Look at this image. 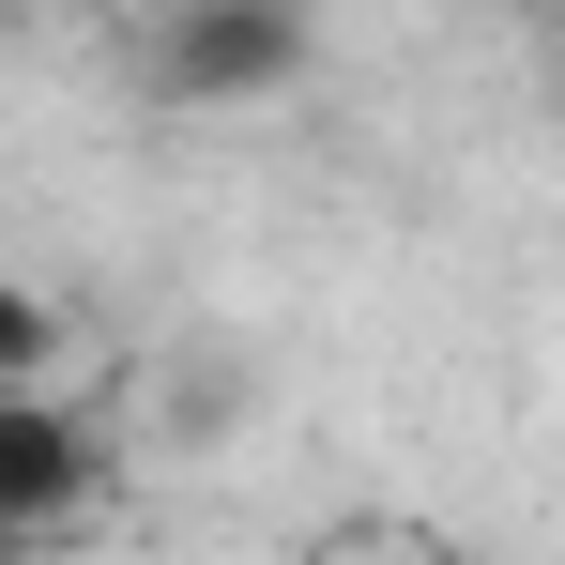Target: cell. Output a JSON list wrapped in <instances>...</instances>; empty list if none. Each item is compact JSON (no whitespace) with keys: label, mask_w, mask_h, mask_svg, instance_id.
Returning a JSON list of instances; mask_svg holds the SVG:
<instances>
[{"label":"cell","mask_w":565,"mask_h":565,"mask_svg":"<svg viewBox=\"0 0 565 565\" xmlns=\"http://www.w3.org/2000/svg\"><path fill=\"white\" fill-rule=\"evenodd\" d=\"M138 77L169 107H276V93L321 77V31H306L290 0H184V15H153Z\"/></svg>","instance_id":"obj_1"},{"label":"cell","mask_w":565,"mask_h":565,"mask_svg":"<svg viewBox=\"0 0 565 565\" xmlns=\"http://www.w3.org/2000/svg\"><path fill=\"white\" fill-rule=\"evenodd\" d=\"M122 459H107V428L46 382V397H0V565L15 551H62V535H93Z\"/></svg>","instance_id":"obj_2"},{"label":"cell","mask_w":565,"mask_h":565,"mask_svg":"<svg viewBox=\"0 0 565 565\" xmlns=\"http://www.w3.org/2000/svg\"><path fill=\"white\" fill-rule=\"evenodd\" d=\"M62 367H77V321H62V290L0 276V397H46Z\"/></svg>","instance_id":"obj_3"},{"label":"cell","mask_w":565,"mask_h":565,"mask_svg":"<svg viewBox=\"0 0 565 565\" xmlns=\"http://www.w3.org/2000/svg\"><path fill=\"white\" fill-rule=\"evenodd\" d=\"M352 565H459V551H428V535H382V551H352Z\"/></svg>","instance_id":"obj_4"}]
</instances>
